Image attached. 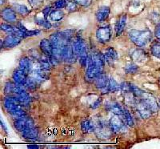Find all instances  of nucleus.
<instances>
[{"label":"nucleus","mask_w":160,"mask_h":149,"mask_svg":"<svg viewBox=\"0 0 160 149\" xmlns=\"http://www.w3.org/2000/svg\"><path fill=\"white\" fill-rule=\"evenodd\" d=\"M3 104L7 111L15 118L18 119L27 116L24 110L22 109V107L20 106L21 104L17 100V99L14 96L9 95V96L6 97L4 99Z\"/></svg>","instance_id":"nucleus-1"},{"label":"nucleus","mask_w":160,"mask_h":149,"mask_svg":"<svg viewBox=\"0 0 160 149\" xmlns=\"http://www.w3.org/2000/svg\"><path fill=\"white\" fill-rule=\"evenodd\" d=\"M129 38L137 47H144L151 40L152 34L150 31L131 30L129 31Z\"/></svg>","instance_id":"nucleus-2"},{"label":"nucleus","mask_w":160,"mask_h":149,"mask_svg":"<svg viewBox=\"0 0 160 149\" xmlns=\"http://www.w3.org/2000/svg\"><path fill=\"white\" fill-rule=\"evenodd\" d=\"M112 131L111 125L107 124L103 120H98L96 124H95V132L98 138H109Z\"/></svg>","instance_id":"nucleus-3"},{"label":"nucleus","mask_w":160,"mask_h":149,"mask_svg":"<svg viewBox=\"0 0 160 149\" xmlns=\"http://www.w3.org/2000/svg\"><path fill=\"white\" fill-rule=\"evenodd\" d=\"M12 96L16 98L21 105L24 106L29 104L31 100L30 95L22 87H19V86H15Z\"/></svg>","instance_id":"nucleus-4"},{"label":"nucleus","mask_w":160,"mask_h":149,"mask_svg":"<svg viewBox=\"0 0 160 149\" xmlns=\"http://www.w3.org/2000/svg\"><path fill=\"white\" fill-rule=\"evenodd\" d=\"M14 125H15V127L18 131L22 132L25 130L34 127V122L30 117L25 116L16 119V120L14 123Z\"/></svg>","instance_id":"nucleus-5"},{"label":"nucleus","mask_w":160,"mask_h":149,"mask_svg":"<svg viewBox=\"0 0 160 149\" xmlns=\"http://www.w3.org/2000/svg\"><path fill=\"white\" fill-rule=\"evenodd\" d=\"M102 70H103V67H98V66H96L95 65V64L89 63V64H88V70L86 71V80H88V81H89V82L95 81V79H96L100 74H102Z\"/></svg>","instance_id":"nucleus-6"},{"label":"nucleus","mask_w":160,"mask_h":149,"mask_svg":"<svg viewBox=\"0 0 160 149\" xmlns=\"http://www.w3.org/2000/svg\"><path fill=\"white\" fill-rule=\"evenodd\" d=\"M140 100H142L144 103L146 104V105L149 107L151 111L153 113L157 112L158 109V105L157 104V101L155 100V98L152 95L149 94V93H147L145 91H143L142 96L140 97Z\"/></svg>","instance_id":"nucleus-7"},{"label":"nucleus","mask_w":160,"mask_h":149,"mask_svg":"<svg viewBox=\"0 0 160 149\" xmlns=\"http://www.w3.org/2000/svg\"><path fill=\"white\" fill-rule=\"evenodd\" d=\"M96 37L100 43L106 44L109 42L111 39V31L109 27H102L98 28L96 31Z\"/></svg>","instance_id":"nucleus-8"},{"label":"nucleus","mask_w":160,"mask_h":149,"mask_svg":"<svg viewBox=\"0 0 160 149\" xmlns=\"http://www.w3.org/2000/svg\"><path fill=\"white\" fill-rule=\"evenodd\" d=\"M135 107H136L137 111H138L140 116H141V118L148 119L152 115L153 112L151 111V109L140 99H138V101L135 103Z\"/></svg>","instance_id":"nucleus-9"},{"label":"nucleus","mask_w":160,"mask_h":149,"mask_svg":"<svg viewBox=\"0 0 160 149\" xmlns=\"http://www.w3.org/2000/svg\"><path fill=\"white\" fill-rule=\"evenodd\" d=\"M72 47L73 51L77 57H80L88 54L87 53V44L82 39H78L75 40V42L73 43Z\"/></svg>","instance_id":"nucleus-10"},{"label":"nucleus","mask_w":160,"mask_h":149,"mask_svg":"<svg viewBox=\"0 0 160 149\" xmlns=\"http://www.w3.org/2000/svg\"><path fill=\"white\" fill-rule=\"evenodd\" d=\"M110 125H111L112 131L115 133H119L124 131V129H126L124 122L122 121V119L119 118L118 116H116V115L111 119Z\"/></svg>","instance_id":"nucleus-11"},{"label":"nucleus","mask_w":160,"mask_h":149,"mask_svg":"<svg viewBox=\"0 0 160 149\" xmlns=\"http://www.w3.org/2000/svg\"><path fill=\"white\" fill-rule=\"evenodd\" d=\"M76 58V55H75L74 51H73L72 45H71L68 43L63 49V52H62V60H64L67 63L71 64V63L75 62Z\"/></svg>","instance_id":"nucleus-12"},{"label":"nucleus","mask_w":160,"mask_h":149,"mask_svg":"<svg viewBox=\"0 0 160 149\" xmlns=\"http://www.w3.org/2000/svg\"><path fill=\"white\" fill-rule=\"evenodd\" d=\"M12 79L14 82L18 85H25L27 80H28V74L20 68H18L13 72Z\"/></svg>","instance_id":"nucleus-13"},{"label":"nucleus","mask_w":160,"mask_h":149,"mask_svg":"<svg viewBox=\"0 0 160 149\" xmlns=\"http://www.w3.org/2000/svg\"><path fill=\"white\" fill-rule=\"evenodd\" d=\"M106 62L110 67H114L115 61L118 59V53L113 47H108L104 53Z\"/></svg>","instance_id":"nucleus-14"},{"label":"nucleus","mask_w":160,"mask_h":149,"mask_svg":"<svg viewBox=\"0 0 160 149\" xmlns=\"http://www.w3.org/2000/svg\"><path fill=\"white\" fill-rule=\"evenodd\" d=\"M39 47L42 52L48 58H49L50 56L53 55V47L50 39L48 40L47 39H44L41 40V42L39 44Z\"/></svg>","instance_id":"nucleus-15"},{"label":"nucleus","mask_w":160,"mask_h":149,"mask_svg":"<svg viewBox=\"0 0 160 149\" xmlns=\"http://www.w3.org/2000/svg\"><path fill=\"white\" fill-rule=\"evenodd\" d=\"M105 57L104 55H102L100 52H95L90 56L89 63L98 66V67H103L105 65Z\"/></svg>","instance_id":"nucleus-16"},{"label":"nucleus","mask_w":160,"mask_h":149,"mask_svg":"<svg viewBox=\"0 0 160 149\" xmlns=\"http://www.w3.org/2000/svg\"><path fill=\"white\" fill-rule=\"evenodd\" d=\"M131 58L135 62L138 64H142L148 59V55L144 51L141 49H137L135 51H133L131 54Z\"/></svg>","instance_id":"nucleus-17"},{"label":"nucleus","mask_w":160,"mask_h":149,"mask_svg":"<svg viewBox=\"0 0 160 149\" xmlns=\"http://www.w3.org/2000/svg\"><path fill=\"white\" fill-rule=\"evenodd\" d=\"M1 15H2V18L8 22H15L17 18L16 12L15 10L11 8H5L2 10Z\"/></svg>","instance_id":"nucleus-18"},{"label":"nucleus","mask_w":160,"mask_h":149,"mask_svg":"<svg viewBox=\"0 0 160 149\" xmlns=\"http://www.w3.org/2000/svg\"><path fill=\"white\" fill-rule=\"evenodd\" d=\"M21 42V39L17 37L15 35H8V36L6 37L3 40V46L5 47H8V48H11V47H14L15 46L18 45Z\"/></svg>","instance_id":"nucleus-19"},{"label":"nucleus","mask_w":160,"mask_h":149,"mask_svg":"<svg viewBox=\"0 0 160 149\" xmlns=\"http://www.w3.org/2000/svg\"><path fill=\"white\" fill-rule=\"evenodd\" d=\"M110 12H111L110 8H108V7H102L97 11L96 14H95V17H96L98 22H103V21L108 19V18L109 17Z\"/></svg>","instance_id":"nucleus-20"},{"label":"nucleus","mask_w":160,"mask_h":149,"mask_svg":"<svg viewBox=\"0 0 160 149\" xmlns=\"http://www.w3.org/2000/svg\"><path fill=\"white\" fill-rule=\"evenodd\" d=\"M108 82H109V80H108V75L106 74H103V73L100 74L95 80V84L96 87L101 90H103L104 88L107 87Z\"/></svg>","instance_id":"nucleus-21"},{"label":"nucleus","mask_w":160,"mask_h":149,"mask_svg":"<svg viewBox=\"0 0 160 149\" xmlns=\"http://www.w3.org/2000/svg\"><path fill=\"white\" fill-rule=\"evenodd\" d=\"M18 68H20L21 70H22L23 71H25L27 74L30 73L32 70V63H31V59H30L28 57H22L19 61V64H18Z\"/></svg>","instance_id":"nucleus-22"},{"label":"nucleus","mask_w":160,"mask_h":149,"mask_svg":"<svg viewBox=\"0 0 160 149\" xmlns=\"http://www.w3.org/2000/svg\"><path fill=\"white\" fill-rule=\"evenodd\" d=\"M108 109L111 112L114 113L116 116H122L123 115L124 109L122 108L118 103L115 102H111L110 104H108Z\"/></svg>","instance_id":"nucleus-23"},{"label":"nucleus","mask_w":160,"mask_h":149,"mask_svg":"<svg viewBox=\"0 0 160 149\" xmlns=\"http://www.w3.org/2000/svg\"><path fill=\"white\" fill-rule=\"evenodd\" d=\"M22 136L27 140H35L38 136V130L34 128V127L28 128L22 132Z\"/></svg>","instance_id":"nucleus-24"},{"label":"nucleus","mask_w":160,"mask_h":149,"mask_svg":"<svg viewBox=\"0 0 160 149\" xmlns=\"http://www.w3.org/2000/svg\"><path fill=\"white\" fill-rule=\"evenodd\" d=\"M41 83V81H39L37 79L34 78V77L31 76L29 78H28L27 80V82L25 84V87L28 88V89L31 90V91H35L37 89V87L39 86V84Z\"/></svg>","instance_id":"nucleus-25"},{"label":"nucleus","mask_w":160,"mask_h":149,"mask_svg":"<svg viewBox=\"0 0 160 149\" xmlns=\"http://www.w3.org/2000/svg\"><path fill=\"white\" fill-rule=\"evenodd\" d=\"M81 129L84 133H91L95 131V124L91 120H83L81 123Z\"/></svg>","instance_id":"nucleus-26"},{"label":"nucleus","mask_w":160,"mask_h":149,"mask_svg":"<svg viewBox=\"0 0 160 149\" xmlns=\"http://www.w3.org/2000/svg\"><path fill=\"white\" fill-rule=\"evenodd\" d=\"M127 22V15H123L120 17L119 20L118 21V23L116 26V35L119 36L123 31Z\"/></svg>","instance_id":"nucleus-27"},{"label":"nucleus","mask_w":160,"mask_h":149,"mask_svg":"<svg viewBox=\"0 0 160 149\" xmlns=\"http://www.w3.org/2000/svg\"><path fill=\"white\" fill-rule=\"evenodd\" d=\"M120 88V85H118V83L115 81L113 78L110 79L109 82H108V86L106 88H104L103 91L107 92H115Z\"/></svg>","instance_id":"nucleus-28"},{"label":"nucleus","mask_w":160,"mask_h":149,"mask_svg":"<svg viewBox=\"0 0 160 149\" xmlns=\"http://www.w3.org/2000/svg\"><path fill=\"white\" fill-rule=\"evenodd\" d=\"M49 16L52 21L58 22V21H61L63 18L64 13L61 10H54V11H51Z\"/></svg>","instance_id":"nucleus-29"},{"label":"nucleus","mask_w":160,"mask_h":149,"mask_svg":"<svg viewBox=\"0 0 160 149\" xmlns=\"http://www.w3.org/2000/svg\"><path fill=\"white\" fill-rule=\"evenodd\" d=\"M13 8L15 11V12L18 13L22 15H27L29 14L30 11L26 6L20 5V4H13Z\"/></svg>","instance_id":"nucleus-30"},{"label":"nucleus","mask_w":160,"mask_h":149,"mask_svg":"<svg viewBox=\"0 0 160 149\" xmlns=\"http://www.w3.org/2000/svg\"><path fill=\"white\" fill-rule=\"evenodd\" d=\"M51 63L50 62L49 59H40L38 60V67L42 69L45 70V71H50L51 68Z\"/></svg>","instance_id":"nucleus-31"},{"label":"nucleus","mask_w":160,"mask_h":149,"mask_svg":"<svg viewBox=\"0 0 160 149\" xmlns=\"http://www.w3.org/2000/svg\"><path fill=\"white\" fill-rule=\"evenodd\" d=\"M121 117H122L126 124H128V126H134V124H135L134 120H133L132 116H131V115L129 113V111L124 109L123 115Z\"/></svg>","instance_id":"nucleus-32"},{"label":"nucleus","mask_w":160,"mask_h":149,"mask_svg":"<svg viewBox=\"0 0 160 149\" xmlns=\"http://www.w3.org/2000/svg\"><path fill=\"white\" fill-rule=\"evenodd\" d=\"M35 23H37L38 25L41 26L42 28H46V29H50L51 28V23L48 21V20L43 19V18H35Z\"/></svg>","instance_id":"nucleus-33"},{"label":"nucleus","mask_w":160,"mask_h":149,"mask_svg":"<svg viewBox=\"0 0 160 149\" xmlns=\"http://www.w3.org/2000/svg\"><path fill=\"white\" fill-rule=\"evenodd\" d=\"M151 51L154 56L160 59V43H154L151 45Z\"/></svg>","instance_id":"nucleus-34"},{"label":"nucleus","mask_w":160,"mask_h":149,"mask_svg":"<svg viewBox=\"0 0 160 149\" xmlns=\"http://www.w3.org/2000/svg\"><path fill=\"white\" fill-rule=\"evenodd\" d=\"M138 66L134 64H130L124 67V71L127 74H135L138 71Z\"/></svg>","instance_id":"nucleus-35"},{"label":"nucleus","mask_w":160,"mask_h":149,"mask_svg":"<svg viewBox=\"0 0 160 149\" xmlns=\"http://www.w3.org/2000/svg\"><path fill=\"white\" fill-rule=\"evenodd\" d=\"M15 84H13L11 82H8L5 84V87H4V93L6 95H13L14 92V90H15Z\"/></svg>","instance_id":"nucleus-36"},{"label":"nucleus","mask_w":160,"mask_h":149,"mask_svg":"<svg viewBox=\"0 0 160 149\" xmlns=\"http://www.w3.org/2000/svg\"><path fill=\"white\" fill-rule=\"evenodd\" d=\"M16 28L15 27L9 25V24H2L1 25V30L7 33H9L11 35H15V31H16Z\"/></svg>","instance_id":"nucleus-37"},{"label":"nucleus","mask_w":160,"mask_h":149,"mask_svg":"<svg viewBox=\"0 0 160 149\" xmlns=\"http://www.w3.org/2000/svg\"><path fill=\"white\" fill-rule=\"evenodd\" d=\"M74 32H75V31H73V30H66V31H59L60 35H62V36L65 39L68 40V41H70V40H71L73 35H74Z\"/></svg>","instance_id":"nucleus-38"},{"label":"nucleus","mask_w":160,"mask_h":149,"mask_svg":"<svg viewBox=\"0 0 160 149\" xmlns=\"http://www.w3.org/2000/svg\"><path fill=\"white\" fill-rule=\"evenodd\" d=\"M89 59H90V56H88V54H86V55L80 56L79 57L80 65L82 66V67H86L88 65V64H89Z\"/></svg>","instance_id":"nucleus-39"},{"label":"nucleus","mask_w":160,"mask_h":149,"mask_svg":"<svg viewBox=\"0 0 160 149\" xmlns=\"http://www.w3.org/2000/svg\"><path fill=\"white\" fill-rule=\"evenodd\" d=\"M78 8V4L74 1H68V4H67V7H66V9L68 10V11H71V12H73V11H75Z\"/></svg>","instance_id":"nucleus-40"},{"label":"nucleus","mask_w":160,"mask_h":149,"mask_svg":"<svg viewBox=\"0 0 160 149\" xmlns=\"http://www.w3.org/2000/svg\"><path fill=\"white\" fill-rule=\"evenodd\" d=\"M67 4H68L67 0H56L55 3V7L57 9H62L66 8Z\"/></svg>","instance_id":"nucleus-41"},{"label":"nucleus","mask_w":160,"mask_h":149,"mask_svg":"<svg viewBox=\"0 0 160 149\" xmlns=\"http://www.w3.org/2000/svg\"><path fill=\"white\" fill-rule=\"evenodd\" d=\"M77 4L82 7H88L91 3V0H74Z\"/></svg>","instance_id":"nucleus-42"},{"label":"nucleus","mask_w":160,"mask_h":149,"mask_svg":"<svg viewBox=\"0 0 160 149\" xmlns=\"http://www.w3.org/2000/svg\"><path fill=\"white\" fill-rule=\"evenodd\" d=\"M28 1H29L31 7L34 8H38L42 2V0H28Z\"/></svg>","instance_id":"nucleus-43"},{"label":"nucleus","mask_w":160,"mask_h":149,"mask_svg":"<svg viewBox=\"0 0 160 149\" xmlns=\"http://www.w3.org/2000/svg\"><path fill=\"white\" fill-rule=\"evenodd\" d=\"M51 7H47V8H45L43 10H42V14L44 15L45 18H47L48 15H50V14H51V13H50L51 12Z\"/></svg>","instance_id":"nucleus-44"},{"label":"nucleus","mask_w":160,"mask_h":149,"mask_svg":"<svg viewBox=\"0 0 160 149\" xmlns=\"http://www.w3.org/2000/svg\"><path fill=\"white\" fill-rule=\"evenodd\" d=\"M155 35L158 40H160V23L158 24L155 31Z\"/></svg>","instance_id":"nucleus-45"},{"label":"nucleus","mask_w":160,"mask_h":149,"mask_svg":"<svg viewBox=\"0 0 160 149\" xmlns=\"http://www.w3.org/2000/svg\"><path fill=\"white\" fill-rule=\"evenodd\" d=\"M100 104H101V99H98V100H97L96 101H95V102L93 104L92 107H91L95 109V108H97L98 107H99Z\"/></svg>","instance_id":"nucleus-46"},{"label":"nucleus","mask_w":160,"mask_h":149,"mask_svg":"<svg viewBox=\"0 0 160 149\" xmlns=\"http://www.w3.org/2000/svg\"><path fill=\"white\" fill-rule=\"evenodd\" d=\"M29 148H38V146L37 145H29L28 146Z\"/></svg>","instance_id":"nucleus-47"},{"label":"nucleus","mask_w":160,"mask_h":149,"mask_svg":"<svg viewBox=\"0 0 160 149\" xmlns=\"http://www.w3.org/2000/svg\"><path fill=\"white\" fill-rule=\"evenodd\" d=\"M159 86H160V80H159Z\"/></svg>","instance_id":"nucleus-48"}]
</instances>
